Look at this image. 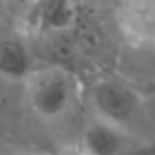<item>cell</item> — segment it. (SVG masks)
<instances>
[{"mask_svg": "<svg viewBox=\"0 0 155 155\" xmlns=\"http://www.w3.org/2000/svg\"><path fill=\"white\" fill-rule=\"evenodd\" d=\"M24 87L29 110L49 123L69 116L79 96L76 76L63 67H36Z\"/></svg>", "mask_w": 155, "mask_h": 155, "instance_id": "6da1fadb", "label": "cell"}, {"mask_svg": "<svg viewBox=\"0 0 155 155\" xmlns=\"http://www.w3.org/2000/svg\"><path fill=\"white\" fill-rule=\"evenodd\" d=\"M90 107L96 117L130 126L143 108V96L132 83L121 78L107 76L92 85Z\"/></svg>", "mask_w": 155, "mask_h": 155, "instance_id": "7a4b0ae2", "label": "cell"}, {"mask_svg": "<svg viewBox=\"0 0 155 155\" xmlns=\"http://www.w3.org/2000/svg\"><path fill=\"white\" fill-rule=\"evenodd\" d=\"M88 155H141L144 143L130 130L112 121L92 116L78 143Z\"/></svg>", "mask_w": 155, "mask_h": 155, "instance_id": "3957f363", "label": "cell"}, {"mask_svg": "<svg viewBox=\"0 0 155 155\" xmlns=\"http://www.w3.org/2000/svg\"><path fill=\"white\" fill-rule=\"evenodd\" d=\"M78 20L74 0H29L24 24L38 35H56L71 29Z\"/></svg>", "mask_w": 155, "mask_h": 155, "instance_id": "277c9868", "label": "cell"}, {"mask_svg": "<svg viewBox=\"0 0 155 155\" xmlns=\"http://www.w3.org/2000/svg\"><path fill=\"white\" fill-rule=\"evenodd\" d=\"M36 60L31 47L18 36L0 38V78L13 83H25L36 71Z\"/></svg>", "mask_w": 155, "mask_h": 155, "instance_id": "5b68a950", "label": "cell"}, {"mask_svg": "<svg viewBox=\"0 0 155 155\" xmlns=\"http://www.w3.org/2000/svg\"><path fill=\"white\" fill-rule=\"evenodd\" d=\"M51 155H88L79 144H74V146H63L56 152H52Z\"/></svg>", "mask_w": 155, "mask_h": 155, "instance_id": "8992f818", "label": "cell"}, {"mask_svg": "<svg viewBox=\"0 0 155 155\" xmlns=\"http://www.w3.org/2000/svg\"><path fill=\"white\" fill-rule=\"evenodd\" d=\"M7 4H9V0H0V16L5 13V9H7Z\"/></svg>", "mask_w": 155, "mask_h": 155, "instance_id": "52a82bcc", "label": "cell"}, {"mask_svg": "<svg viewBox=\"0 0 155 155\" xmlns=\"http://www.w3.org/2000/svg\"><path fill=\"white\" fill-rule=\"evenodd\" d=\"M7 155H35V153H25V152H16V153H7Z\"/></svg>", "mask_w": 155, "mask_h": 155, "instance_id": "ba28073f", "label": "cell"}, {"mask_svg": "<svg viewBox=\"0 0 155 155\" xmlns=\"http://www.w3.org/2000/svg\"><path fill=\"white\" fill-rule=\"evenodd\" d=\"M16 2H25V4H27V2H29V0H16Z\"/></svg>", "mask_w": 155, "mask_h": 155, "instance_id": "9c48e42d", "label": "cell"}]
</instances>
